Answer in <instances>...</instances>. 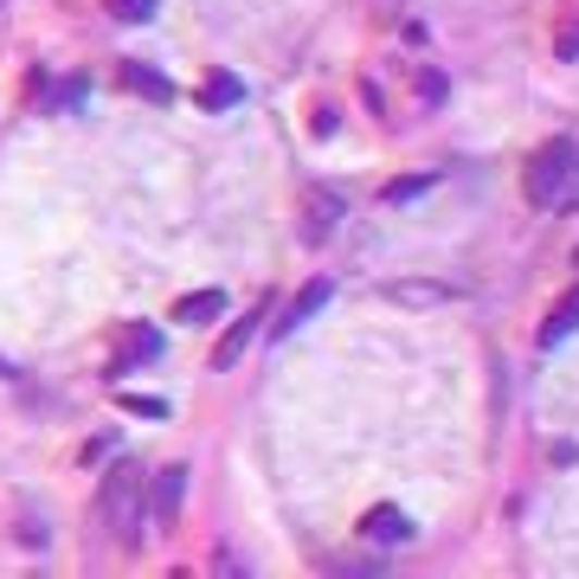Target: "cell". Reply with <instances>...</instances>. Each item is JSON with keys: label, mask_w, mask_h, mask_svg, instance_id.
<instances>
[{"label": "cell", "mask_w": 579, "mask_h": 579, "mask_svg": "<svg viewBox=\"0 0 579 579\" xmlns=\"http://www.w3.org/2000/svg\"><path fill=\"white\" fill-rule=\"evenodd\" d=\"M361 534H367V541H380V547H393V541H412V515H406V508H393V503H380V508H367Z\"/></svg>", "instance_id": "obj_7"}, {"label": "cell", "mask_w": 579, "mask_h": 579, "mask_svg": "<svg viewBox=\"0 0 579 579\" xmlns=\"http://www.w3.org/2000/svg\"><path fill=\"white\" fill-rule=\"evenodd\" d=\"M200 103H207V110H238V103H245V84L232 72H213L200 84Z\"/></svg>", "instance_id": "obj_10"}, {"label": "cell", "mask_w": 579, "mask_h": 579, "mask_svg": "<svg viewBox=\"0 0 579 579\" xmlns=\"http://www.w3.org/2000/svg\"><path fill=\"white\" fill-rule=\"evenodd\" d=\"M322 303H329V284H309V290H303V296H296V303H290V316H284V322H278V335H290L296 322H309V316H316Z\"/></svg>", "instance_id": "obj_12"}, {"label": "cell", "mask_w": 579, "mask_h": 579, "mask_svg": "<svg viewBox=\"0 0 579 579\" xmlns=\"http://www.w3.org/2000/svg\"><path fill=\"white\" fill-rule=\"evenodd\" d=\"M258 322H264V303H251V309H245V316L225 329V342L213 348V367H219V373H225V367H238V355H245V348H251V335H258Z\"/></svg>", "instance_id": "obj_6"}, {"label": "cell", "mask_w": 579, "mask_h": 579, "mask_svg": "<svg viewBox=\"0 0 579 579\" xmlns=\"http://www.w3.org/2000/svg\"><path fill=\"white\" fill-rule=\"evenodd\" d=\"M419 90H426V103H438V97H444V77H438V72H419Z\"/></svg>", "instance_id": "obj_18"}, {"label": "cell", "mask_w": 579, "mask_h": 579, "mask_svg": "<svg viewBox=\"0 0 579 579\" xmlns=\"http://www.w3.org/2000/svg\"><path fill=\"white\" fill-rule=\"evenodd\" d=\"M123 84H130V90H143V97H155V103H168V77L148 72V65H123Z\"/></svg>", "instance_id": "obj_13"}, {"label": "cell", "mask_w": 579, "mask_h": 579, "mask_svg": "<svg viewBox=\"0 0 579 579\" xmlns=\"http://www.w3.org/2000/svg\"><path fill=\"white\" fill-rule=\"evenodd\" d=\"M181 490H187V470H181V464L155 477V490H148V528H155V534H168V528H174V515H181Z\"/></svg>", "instance_id": "obj_4"}, {"label": "cell", "mask_w": 579, "mask_h": 579, "mask_svg": "<svg viewBox=\"0 0 579 579\" xmlns=\"http://www.w3.org/2000/svg\"><path fill=\"white\" fill-rule=\"evenodd\" d=\"M342 213H348V200H342L335 187H309V194H303V238H309V245H322V238L335 232V219H342Z\"/></svg>", "instance_id": "obj_3"}, {"label": "cell", "mask_w": 579, "mask_h": 579, "mask_svg": "<svg viewBox=\"0 0 579 579\" xmlns=\"http://www.w3.org/2000/svg\"><path fill=\"white\" fill-rule=\"evenodd\" d=\"M225 316V290H187L181 303H174V322H187V329H207Z\"/></svg>", "instance_id": "obj_8"}, {"label": "cell", "mask_w": 579, "mask_h": 579, "mask_svg": "<svg viewBox=\"0 0 579 579\" xmlns=\"http://www.w3.org/2000/svg\"><path fill=\"white\" fill-rule=\"evenodd\" d=\"M103 13L123 26H143V20H155V0H103Z\"/></svg>", "instance_id": "obj_14"}, {"label": "cell", "mask_w": 579, "mask_h": 579, "mask_svg": "<svg viewBox=\"0 0 579 579\" xmlns=\"http://www.w3.org/2000/svg\"><path fill=\"white\" fill-rule=\"evenodd\" d=\"M136 508H143V470L123 464L103 477V496H97V521L116 534V541H136Z\"/></svg>", "instance_id": "obj_2"}, {"label": "cell", "mask_w": 579, "mask_h": 579, "mask_svg": "<svg viewBox=\"0 0 579 579\" xmlns=\"http://www.w3.org/2000/svg\"><path fill=\"white\" fill-rule=\"evenodd\" d=\"M451 290L444 284H386V303H399V309H426V303H444Z\"/></svg>", "instance_id": "obj_11"}, {"label": "cell", "mask_w": 579, "mask_h": 579, "mask_svg": "<svg viewBox=\"0 0 579 579\" xmlns=\"http://www.w3.org/2000/svg\"><path fill=\"white\" fill-rule=\"evenodd\" d=\"M574 329H579V290H574V296H560V303H554V316L541 322V348H560Z\"/></svg>", "instance_id": "obj_9"}, {"label": "cell", "mask_w": 579, "mask_h": 579, "mask_svg": "<svg viewBox=\"0 0 579 579\" xmlns=\"http://www.w3.org/2000/svg\"><path fill=\"white\" fill-rule=\"evenodd\" d=\"M143 361H161V335H155V322H123L116 329V373Z\"/></svg>", "instance_id": "obj_5"}, {"label": "cell", "mask_w": 579, "mask_h": 579, "mask_svg": "<svg viewBox=\"0 0 579 579\" xmlns=\"http://www.w3.org/2000/svg\"><path fill=\"white\" fill-rule=\"evenodd\" d=\"M528 200L541 207V213H567L579 207V148L560 136V143L534 148V161H528Z\"/></svg>", "instance_id": "obj_1"}, {"label": "cell", "mask_w": 579, "mask_h": 579, "mask_svg": "<svg viewBox=\"0 0 579 579\" xmlns=\"http://www.w3.org/2000/svg\"><path fill=\"white\" fill-rule=\"evenodd\" d=\"M426 187H432V174H419V181H393V187H386V200L399 207V200H412V194H426Z\"/></svg>", "instance_id": "obj_16"}, {"label": "cell", "mask_w": 579, "mask_h": 579, "mask_svg": "<svg viewBox=\"0 0 579 579\" xmlns=\"http://www.w3.org/2000/svg\"><path fill=\"white\" fill-rule=\"evenodd\" d=\"M560 59H579V20L574 26H560Z\"/></svg>", "instance_id": "obj_17"}, {"label": "cell", "mask_w": 579, "mask_h": 579, "mask_svg": "<svg viewBox=\"0 0 579 579\" xmlns=\"http://www.w3.org/2000/svg\"><path fill=\"white\" fill-rule=\"evenodd\" d=\"M116 406H123V412H143V419H168V406L148 399V393H116Z\"/></svg>", "instance_id": "obj_15"}]
</instances>
